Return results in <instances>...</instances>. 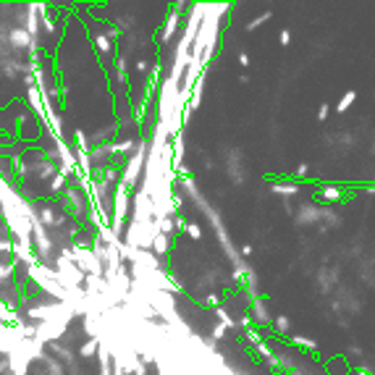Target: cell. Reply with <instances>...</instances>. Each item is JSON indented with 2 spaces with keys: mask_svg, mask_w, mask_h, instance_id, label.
<instances>
[{
  "mask_svg": "<svg viewBox=\"0 0 375 375\" xmlns=\"http://www.w3.org/2000/svg\"><path fill=\"white\" fill-rule=\"evenodd\" d=\"M352 100H354V95L349 92V95H346V97L341 100V105H338V111H344V108H346V105H352Z\"/></svg>",
  "mask_w": 375,
  "mask_h": 375,
  "instance_id": "1",
  "label": "cell"
}]
</instances>
